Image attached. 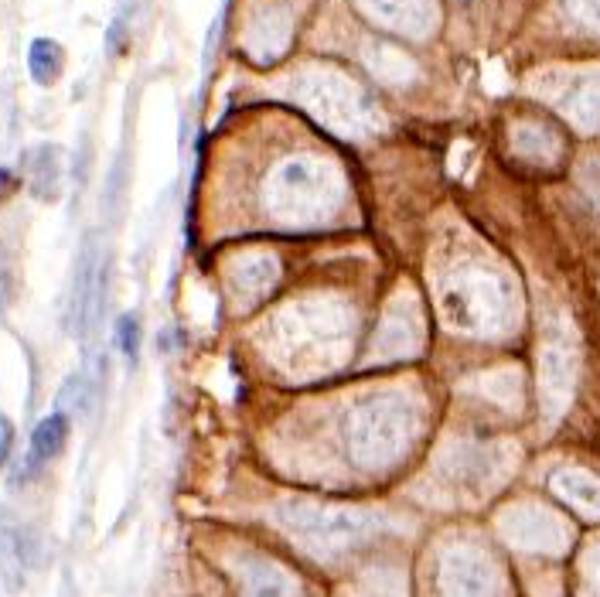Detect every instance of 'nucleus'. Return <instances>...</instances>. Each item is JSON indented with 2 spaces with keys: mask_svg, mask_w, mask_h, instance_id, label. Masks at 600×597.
<instances>
[{
  "mask_svg": "<svg viewBox=\"0 0 600 597\" xmlns=\"http://www.w3.org/2000/svg\"><path fill=\"white\" fill-rule=\"evenodd\" d=\"M106 284H110V263L103 256V246L89 236L75 256V273L69 287V331L75 338H89L96 318L106 304Z\"/></svg>",
  "mask_w": 600,
  "mask_h": 597,
  "instance_id": "1",
  "label": "nucleus"
},
{
  "mask_svg": "<svg viewBox=\"0 0 600 597\" xmlns=\"http://www.w3.org/2000/svg\"><path fill=\"white\" fill-rule=\"evenodd\" d=\"M65 441H69V413L55 410L52 417L38 420L35 434H31V444H28V454H24V461L18 468V482H24V478H35L48 461L58 458Z\"/></svg>",
  "mask_w": 600,
  "mask_h": 597,
  "instance_id": "2",
  "label": "nucleus"
},
{
  "mask_svg": "<svg viewBox=\"0 0 600 597\" xmlns=\"http://www.w3.org/2000/svg\"><path fill=\"white\" fill-rule=\"evenodd\" d=\"M0 584L7 594H21L28 584V543L11 512H0Z\"/></svg>",
  "mask_w": 600,
  "mask_h": 597,
  "instance_id": "3",
  "label": "nucleus"
},
{
  "mask_svg": "<svg viewBox=\"0 0 600 597\" xmlns=\"http://www.w3.org/2000/svg\"><path fill=\"white\" fill-rule=\"evenodd\" d=\"M573 386V362L563 348H546L543 355V403H549V410H560L566 393Z\"/></svg>",
  "mask_w": 600,
  "mask_h": 597,
  "instance_id": "4",
  "label": "nucleus"
},
{
  "mask_svg": "<svg viewBox=\"0 0 600 597\" xmlns=\"http://www.w3.org/2000/svg\"><path fill=\"white\" fill-rule=\"evenodd\" d=\"M65 69V48L55 38H35L28 45V76L38 86H55Z\"/></svg>",
  "mask_w": 600,
  "mask_h": 597,
  "instance_id": "5",
  "label": "nucleus"
},
{
  "mask_svg": "<svg viewBox=\"0 0 600 597\" xmlns=\"http://www.w3.org/2000/svg\"><path fill=\"white\" fill-rule=\"evenodd\" d=\"M553 488L560 495H566L570 502L583 505V509H600V485L594 482V478L580 475V471H563V475L553 478Z\"/></svg>",
  "mask_w": 600,
  "mask_h": 597,
  "instance_id": "6",
  "label": "nucleus"
},
{
  "mask_svg": "<svg viewBox=\"0 0 600 597\" xmlns=\"http://www.w3.org/2000/svg\"><path fill=\"white\" fill-rule=\"evenodd\" d=\"M35 161V174H31V192H35L41 202H52L58 195V151L52 147H41V151L31 154Z\"/></svg>",
  "mask_w": 600,
  "mask_h": 597,
  "instance_id": "7",
  "label": "nucleus"
},
{
  "mask_svg": "<svg viewBox=\"0 0 600 597\" xmlns=\"http://www.w3.org/2000/svg\"><path fill=\"white\" fill-rule=\"evenodd\" d=\"M116 345H120V352L127 355V362L140 359V318L137 314H123V318L116 321Z\"/></svg>",
  "mask_w": 600,
  "mask_h": 597,
  "instance_id": "8",
  "label": "nucleus"
},
{
  "mask_svg": "<svg viewBox=\"0 0 600 597\" xmlns=\"http://www.w3.org/2000/svg\"><path fill=\"white\" fill-rule=\"evenodd\" d=\"M249 597H294V587L277 570H263L260 577L249 580Z\"/></svg>",
  "mask_w": 600,
  "mask_h": 597,
  "instance_id": "9",
  "label": "nucleus"
},
{
  "mask_svg": "<svg viewBox=\"0 0 600 597\" xmlns=\"http://www.w3.org/2000/svg\"><path fill=\"white\" fill-rule=\"evenodd\" d=\"M11 447H14V424L0 413V468L11 458Z\"/></svg>",
  "mask_w": 600,
  "mask_h": 597,
  "instance_id": "10",
  "label": "nucleus"
}]
</instances>
